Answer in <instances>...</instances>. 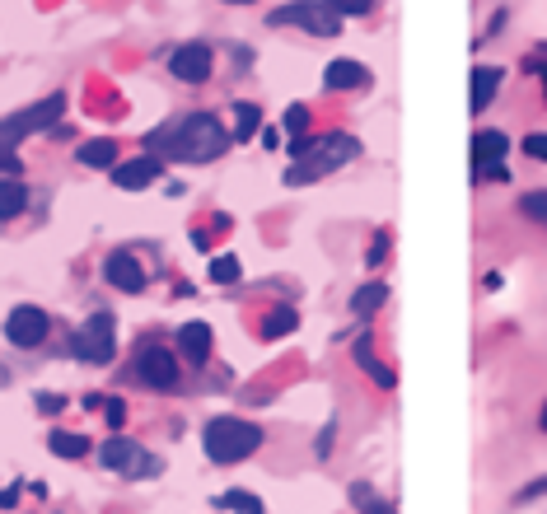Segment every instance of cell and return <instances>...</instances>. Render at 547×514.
Here are the masks:
<instances>
[{
	"mask_svg": "<svg viewBox=\"0 0 547 514\" xmlns=\"http://www.w3.org/2000/svg\"><path fill=\"white\" fill-rule=\"evenodd\" d=\"M234 131L220 127V117L211 113H188L178 117V122H164L159 131H150V141L145 150H159V155L169 159H183V164H211L230 150Z\"/></svg>",
	"mask_w": 547,
	"mask_h": 514,
	"instance_id": "obj_1",
	"label": "cell"
},
{
	"mask_svg": "<svg viewBox=\"0 0 547 514\" xmlns=\"http://www.w3.org/2000/svg\"><path fill=\"white\" fill-rule=\"evenodd\" d=\"M290 155H295V164L286 169V187H304V183H318V178L337 173L342 164H351L360 155V141L346 136V131H328V136H314V141L295 136Z\"/></svg>",
	"mask_w": 547,
	"mask_h": 514,
	"instance_id": "obj_2",
	"label": "cell"
},
{
	"mask_svg": "<svg viewBox=\"0 0 547 514\" xmlns=\"http://www.w3.org/2000/svg\"><path fill=\"white\" fill-rule=\"evenodd\" d=\"M61 113H66V94H47L43 103H33V108H19L15 117H5V122H0V169H5V173H19L15 145L24 141V136H33V131L57 127Z\"/></svg>",
	"mask_w": 547,
	"mask_h": 514,
	"instance_id": "obj_3",
	"label": "cell"
},
{
	"mask_svg": "<svg viewBox=\"0 0 547 514\" xmlns=\"http://www.w3.org/2000/svg\"><path fill=\"white\" fill-rule=\"evenodd\" d=\"M202 444L211 463H244L253 449H262V430L253 421H239V416H216L202 430Z\"/></svg>",
	"mask_w": 547,
	"mask_h": 514,
	"instance_id": "obj_4",
	"label": "cell"
},
{
	"mask_svg": "<svg viewBox=\"0 0 547 514\" xmlns=\"http://www.w3.org/2000/svg\"><path fill=\"white\" fill-rule=\"evenodd\" d=\"M267 24H295V29L314 33V38H337L342 33V15L332 10L328 0H295V5H281V10H272V19Z\"/></svg>",
	"mask_w": 547,
	"mask_h": 514,
	"instance_id": "obj_5",
	"label": "cell"
},
{
	"mask_svg": "<svg viewBox=\"0 0 547 514\" xmlns=\"http://www.w3.org/2000/svg\"><path fill=\"white\" fill-rule=\"evenodd\" d=\"M71 351H75L80 360H89V365H108V360H113V351H117V342H113V318H108V314H89L85 323H80V332H75Z\"/></svg>",
	"mask_w": 547,
	"mask_h": 514,
	"instance_id": "obj_6",
	"label": "cell"
},
{
	"mask_svg": "<svg viewBox=\"0 0 547 514\" xmlns=\"http://www.w3.org/2000/svg\"><path fill=\"white\" fill-rule=\"evenodd\" d=\"M131 374H136L145 388L169 393V388L178 384V360H173V351H164V346H141V356H136V370Z\"/></svg>",
	"mask_w": 547,
	"mask_h": 514,
	"instance_id": "obj_7",
	"label": "cell"
},
{
	"mask_svg": "<svg viewBox=\"0 0 547 514\" xmlns=\"http://www.w3.org/2000/svg\"><path fill=\"white\" fill-rule=\"evenodd\" d=\"M47 332H52V323H47V314L43 309H33V304H19V309H10V318H5V337H10L19 351L43 346Z\"/></svg>",
	"mask_w": 547,
	"mask_h": 514,
	"instance_id": "obj_8",
	"label": "cell"
},
{
	"mask_svg": "<svg viewBox=\"0 0 547 514\" xmlns=\"http://www.w3.org/2000/svg\"><path fill=\"white\" fill-rule=\"evenodd\" d=\"M510 155V136L505 131H477L473 136V178H505L501 159Z\"/></svg>",
	"mask_w": 547,
	"mask_h": 514,
	"instance_id": "obj_9",
	"label": "cell"
},
{
	"mask_svg": "<svg viewBox=\"0 0 547 514\" xmlns=\"http://www.w3.org/2000/svg\"><path fill=\"white\" fill-rule=\"evenodd\" d=\"M99 463L103 468H113V472H127V477H141V472H159L155 458H145L141 444H131L122 440V435H113V440L99 449Z\"/></svg>",
	"mask_w": 547,
	"mask_h": 514,
	"instance_id": "obj_10",
	"label": "cell"
},
{
	"mask_svg": "<svg viewBox=\"0 0 547 514\" xmlns=\"http://www.w3.org/2000/svg\"><path fill=\"white\" fill-rule=\"evenodd\" d=\"M211 47L206 43H188V47H178L173 52V61H169V71L183 80V85H206L211 80Z\"/></svg>",
	"mask_w": 547,
	"mask_h": 514,
	"instance_id": "obj_11",
	"label": "cell"
},
{
	"mask_svg": "<svg viewBox=\"0 0 547 514\" xmlns=\"http://www.w3.org/2000/svg\"><path fill=\"white\" fill-rule=\"evenodd\" d=\"M103 281L117 290H127V295H136V290H145V267L131 253H108L103 257Z\"/></svg>",
	"mask_w": 547,
	"mask_h": 514,
	"instance_id": "obj_12",
	"label": "cell"
},
{
	"mask_svg": "<svg viewBox=\"0 0 547 514\" xmlns=\"http://www.w3.org/2000/svg\"><path fill=\"white\" fill-rule=\"evenodd\" d=\"M155 178H159V159L155 155L127 159V164H117L113 169V183L122 187V192H141V187H150Z\"/></svg>",
	"mask_w": 547,
	"mask_h": 514,
	"instance_id": "obj_13",
	"label": "cell"
},
{
	"mask_svg": "<svg viewBox=\"0 0 547 514\" xmlns=\"http://www.w3.org/2000/svg\"><path fill=\"white\" fill-rule=\"evenodd\" d=\"M370 85V71L360 66V61H351V57H342V61H328V71H323V89H365Z\"/></svg>",
	"mask_w": 547,
	"mask_h": 514,
	"instance_id": "obj_14",
	"label": "cell"
},
{
	"mask_svg": "<svg viewBox=\"0 0 547 514\" xmlns=\"http://www.w3.org/2000/svg\"><path fill=\"white\" fill-rule=\"evenodd\" d=\"M178 351H183L188 365H206V360H211V328H206V323H183Z\"/></svg>",
	"mask_w": 547,
	"mask_h": 514,
	"instance_id": "obj_15",
	"label": "cell"
},
{
	"mask_svg": "<svg viewBox=\"0 0 547 514\" xmlns=\"http://www.w3.org/2000/svg\"><path fill=\"white\" fill-rule=\"evenodd\" d=\"M501 80H505L501 66H477V71H473V94H468V108H473V113H487L491 99H496V89H501Z\"/></svg>",
	"mask_w": 547,
	"mask_h": 514,
	"instance_id": "obj_16",
	"label": "cell"
},
{
	"mask_svg": "<svg viewBox=\"0 0 547 514\" xmlns=\"http://www.w3.org/2000/svg\"><path fill=\"white\" fill-rule=\"evenodd\" d=\"M356 365H360V370H370V379H375L379 388H393V384H398V374H393L389 365H384V360L375 356L370 337H360V342H356Z\"/></svg>",
	"mask_w": 547,
	"mask_h": 514,
	"instance_id": "obj_17",
	"label": "cell"
},
{
	"mask_svg": "<svg viewBox=\"0 0 547 514\" xmlns=\"http://www.w3.org/2000/svg\"><path fill=\"white\" fill-rule=\"evenodd\" d=\"M295 328H300V314H295L290 304H276L272 314L262 318V342H281V337H290Z\"/></svg>",
	"mask_w": 547,
	"mask_h": 514,
	"instance_id": "obj_18",
	"label": "cell"
},
{
	"mask_svg": "<svg viewBox=\"0 0 547 514\" xmlns=\"http://www.w3.org/2000/svg\"><path fill=\"white\" fill-rule=\"evenodd\" d=\"M24 206H29V187L19 183V178H0V220L24 215Z\"/></svg>",
	"mask_w": 547,
	"mask_h": 514,
	"instance_id": "obj_19",
	"label": "cell"
},
{
	"mask_svg": "<svg viewBox=\"0 0 547 514\" xmlns=\"http://www.w3.org/2000/svg\"><path fill=\"white\" fill-rule=\"evenodd\" d=\"M75 159L85 164V169H108L117 159V145L113 141H85L80 150H75Z\"/></svg>",
	"mask_w": 547,
	"mask_h": 514,
	"instance_id": "obj_20",
	"label": "cell"
},
{
	"mask_svg": "<svg viewBox=\"0 0 547 514\" xmlns=\"http://www.w3.org/2000/svg\"><path fill=\"white\" fill-rule=\"evenodd\" d=\"M52 454L57 458H85L89 454V440L80 435V430H52Z\"/></svg>",
	"mask_w": 547,
	"mask_h": 514,
	"instance_id": "obj_21",
	"label": "cell"
},
{
	"mask_svg": "<svg viewBox=\"0 0 547 514\" xmlns=\"http://www.w3.org/2000/svg\"><path fill=\"white\" fill-rule=\"evenodd\" d=\"M258 127H262L258 103H239V108H234V141H253Z\"/></svg>",
	"mask_w": 547,
	"mask_h": 514,
	"instance_id": "obj_22",
	"label": "cell"
},
{
	"mask_svg": "<svg viewBox=\"0 0 547 514\" xmlns=\"http://www.w3.org/2000/svg\"><path fill=\"white\" fill-rule=\"evenodd\" d=\"M384 300H389V286H384V281H375V286H360V290H356V300H351V309H356L360 318H370Z\"/></svg>",
	"mask_w": 547,
	"mask_h": 514,
	"instance_id": "obj_23",
	"label": "cell"
},
{
	"mask_svg": "<svg viewBox=\"0 0 547 514\" xmlns=\"http://www.w3.org/2000/svg\"><path fill=\"white\" fill-rule=\"evenodd\" d=\"M239 276H244V267H239V257L234 253L211 257V281H216V286H234Z\"/></svg>",
	"mask_w": 547,
	"mask_h": 514,
	"instance_id": "obj_24",
	"label": "cell"
},
{
	"mask_svg": "<svg viewBox=\"0 0 547 514\" xmlns=\"http://www.w3.org/2000/svg\"><path fill=\"white\" fill-rule=\"evenodd\" d=\"M220 510H239V514H267V505H262L258 496H248V491H225V496H220Z\"/></svg>",
	"mask_w": 547,
	"mask_h": 514,
	"instance_id": "obj_25",
	"label": "cell"
},
{
	"mask_svg": "<svg viewBox=\"0 0 547 514\" xmlns=\"http://www.w3.org/2000/svg\"><path fill=\"white\" fill-rule=\"evenodd\" d=\"M519 211L529 215L533 225H547V192H524V197H519Z\"/></svg>",
	"mask_w": 547,
	"mask_h": 514,
	"instance_id": "obj_26",
	"label": "cell"
},
{
	"mask_svg": "<svg viewBox=\"0 0 547 514\" xmlns=\"http://www.w3.org/2000/svg\"><path fill=\"white\" fill-rule=\"evenodd\" d=\"M281 122H286L290 136H304V131H309V108H304V103H290Z\"/></svg>",
	"mask_w": 547,
	"mask_h": 514,
	"instance_id": "obj_27",
	"label": "cell"
},
{
	"mask_svg": "<svg viewBox=\"0 0 547 514\" xmlns=\"http://www.w3.org/2000/svg\"><path fill=\"white\" fill-rule=\"evenodd\" d=\"M524 155L538 159V164H547V131H533V136H524Z\"/></svg>",
	"mask_w": 547,
	"mask_h": 514,
	"instance_id": "obj_28",
	"label": "cell"
},
{
	"mask_svg": "<svg viewBox=\"0 0 547 514\" xmlns=\"http://www.w3.org/2000/svg\"><path fill=\"white\" fill-rule=\"evenodd\" d=\"M337 15H370L375 10V0H328Z\"/></svg>",
	"mask_w": 547,
	"mask_h": 514,
	"instance_id": "obj_29",
	"label": "cell"
},
{
	"mask_svg": "<svg viewBox=\"0 0 547 514\" xmlns=\"http://www.w3.org/2000/svg\"><path fill=\"white\" fill-rule=\"evenodd\" d=\"M103 416H108V426H122V421H127V402H122V398H108V402H103Z\"/></svg>",
	"mask_w": 547,
	"mask_h": 514,
	"instance_id": "obj_30",
	"label": "cell"
},
{
	"mask_svg": "<svg viewBox=\"0 0 547 514\" xmlns=\"http://www.w3.org/2000/svg\"><path fill=\"white\" fill-rule=\"evenodd\" d=\"M384 253H389V234L379 229L375 243H370V267H379V262H384Z\"/></svg>",
	"mask_w": 547,
	"mask_h": 514,
	"instance_id": "obj_31",
	"label": "cell"
},
{
	"mask_svg": "<svg viewBox=\"0 0 547 514\" xmlns=\"http://www.w3.org/2000/svg\"><path fill=\"white\" fill-rule=\"evenodd\" d=\"M38 407H43V412H61L66 398H57V393H38Z\"/></svg>",
	"mask_w": 547,
	"mask_h": 514,
	"instance_id": "obj_32",
	"label": "cell"
},
{
	"mask_svg": "<svg viewBox=\"0 0 547 514\" xmlns=\"http://www.w3.org/2000/svg\"><path fill=\"white\" fill-rule=\"evenodd\" d=\"M533 496H547V477H538V482H529L519 491V500H533Z\"/></svg>",
	"mask_w": 547,
	"mask_h": 514,
	"instance_id": "obj_33",
	"label": "cell"
},
{
	"mask_svg": "<svg viewBox=\"0 0 547 514\" xmlns=\"http://www.w3.org/2000/svg\"><path fill=\"white\" fill-rule=\"evenodd\" d=\"M332 435H337V430L323 426V435H318V458H328V454H332Z\"/></svg>",
	"mask_w": 547,
	"mask_h": 514,
	"instance_id": "obj_34",
	"label": "cell"
},
{
	"mask_svg": "<svg viewBox=\"0 0 547 514\" xmlns=\"http://www.w3.org/2000/svg\"><path fill=\"white\" fill-rule=\"evenodd\" d=\"M538 426H543V430H547V402H543V416H538Z\"/></svg>",
	"mask_w": 547,
	"mask_h": 514,
	"instance_id": "obj_35",
	"label": "cell"
},
{
	"mask_svg": "<svg viewBox=\"0 0 547 514\" xmlns=\"http://www.w3.org/2000/svg\"><path fill=\"white\" fill-rule=\"evenodd\" d=\"M225 5H253V0H225Z\"/></svg>",
	"mask_w": 547,
	"mask_h": 514,
	"instance_id": "obj_36",
	"label": "cell"
},
{
	"mask_svg": "<svg viewBox=\"0 0 547 514\" xmlns=\"http://www.w3.org/2000/svg\"><path fill=\"white\" fill-rule=\"evenodd\" d=\"M543 89H547V66H543Z\"/></svg>",
	"mask_w": 547,
	"mask_h": 514,
	"instance_id": "obj_37",
	"label": "cell"
}]
</instances>
